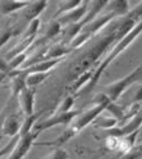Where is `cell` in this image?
Here are the masks:
<instances>
[{"label":"cell","instance_id":"obj_1","mask_svg":"<svg viewBox=\"0 0 142 159\" xmlns=\"http://www.w3.org/2000/svg\"><path fill=\"white\" fill-rule=\"evenodd\" d=\"M138 22H139V18L135 13L133 10H130L126 16L117 18L115 23L112 24V27H110V24H109L107 33L103 38H100L96 43H93L89 50H86L82 56L79 57L71 65L68 75H67V81L72 83L81 74L86 70H92V67L96 64H99L100 57L105 55L108 47L115 44L121 38L124 37L126 33H129Z\"/></svg>","mask_w":142,"mask_h":159},{"label":"cell","instance_id":"obj_2","mask_svg":"<svg viewBox=\"0 0 142 159\" xmlns=\"http://www.w3.org/2000/svg\"><path fill=\"white\" fill-rule=\"evenodd\" d=\"M141 33H142V20H139V22L133 26V29L130 31L129 33H126L124 37L121 38V39L114 44L112 49L110 50L109 52H107V56L105 57L103 60H100L99 64L97 65V67L93 70V76H92V79H91V81H90V83L88 84V89L94 88V85L98 83V81L100 80V77H101V75L103 74V72H105V70H106L107 67H108L124 50L127 49V48L131 46V43L134 42V40H136V38L139 37Z\"/></svg>","mask_w":142,"mask_h":159},{"label":"cell","instance_id":"obj_3","mask_svg":"<svg viewBox=\"0 0 142 159\" xmlns=\"http://www.w3.org/2000/svg\"><path fill=\"white\" fill-rule=\"evenodd\" d=\"M140 81H142V64L130 74H127L126 76L103 86V93L112 101L116 102L133 84H135L136 82H140Z\"/></svg>","mask_w":142,"mask_h":159},{"label":"cell","instance_id":"obj_4","mask_svg":"<svg viewBox=\"0 0 142 159\" xmlns=\"http://www.w3.org/2000/svg\"><path fill=\"white\" fill-rule=\"evenodd\" d=\"M80 114V110L73 109L68 113H63V114H53L48 118L40 120L34 125L33 131L34 132H39L40 134L44 131L56 127L58 125H70L71 123L77 117V115Z\"/></svg>","mask_w":142,"mask_h":159},{"label":"cell","instance_id":"obj_5","mask_svg":"<svg viewBox=\"0 0 142 159\" xmlns=\"http://www.w3.org/2000/svg\"><path fill=\"white\" fill-rule=\"evenodd\" d=\"M103 113V107L98 106V105H93V107H91L90 109H86L85 111L80 113L77 115V117L71 123L70 125L67 126H70L71 129H73V132L77 135L80 132H82L83 129H85L86 126L92 124L96 120L97 117L100 116Z\"/></svg>","mask_w":142,"mask_h":159},{"label":"cell","instance_id":"obj_6","mask_svg":"<svg viewBox=\"0 0 142 159\" xmlns=\"http://www.w3.org/2000/svg\"><path fill=\"white\" fill-rule=\"evenodd\" d=\"M39 135L40 133L34 131L27 133L25 135H20L18 142L11 150V152L8 155L7 159H24V157L26 156L29 151L32 149V147L35 144V140Z\"/></svg>","mask_w":142,"mask_h":159},{"label":"cell","instance_id":"obj_7","mask_svg":"<svg viewBox=\"0 0 142 159\" xmlns=\"http://www.w3.org/2000/svg\"><path fill=\"white\" fill-rule=\"evenodd\" d=\"M88 3H89V1H82V3L79 7H76L75 9L71 10V11L64 14V15H60L55 20L59 23V25L63 29L66 26H70V25H73V24L81 23L84 16H85L86 10H88Z\"/></svg>","mask_w":142,"mask_h":159},{"label":"cell","instance_id":"obj_8","mask_svg":"<svg viewBox=\"0 0 142 159\" xmlns=\"http://www.w3.org/2000/svg\"><path fill=\"white\" fill-rule=\"evenodd\" d=\"M92 102L94 103V105H98V106L103 107V111H105V110L108 111V113L112 115V117L116 118L118 122L122 120V119L124 118V116H125V111H124V109H123L122 107H119L116 102L112 101L103 92L98 93V94L92 99Z\"/></svg>","mask_w":142,"mask_h":159},{"label":"cell","instance_id":"obj_9","mask_svg":"<svg viewBox=\"0 0 142 159\" xmlns=\"http://www.w3.org/2000/svg\"><path fill=\"white\" fill-rule=\"evenodd\" d=\"M24 116L17 113H10L3 120L2 127H1V135L8 136L13 139L15 136L20 135L22 124H23Z\"/></svg>","mask_w":142,"mask_h":159},{"label":"cell","instance_id":"obj_10","mask_svg":"<svg viewBox=\"0 0 142 159\" xmlns=\"http://www.w3.org/2000/svg\"><path fill=\"white\" fill-rule=\"evenodd\" d=\"M20 108L22 110V115L24 117L33 115L34 105H35V89L34 88H25L17 97Z\"/></svg>","mask_w":142,"mask_h":159},{"label":"cell","instance_id":"obj_11","mask_svg":"<svg viewBox=\"0 0 142 159\" xmlns=\"http://www.w3.org/2000/svg\"><path fill=\"white\" fill-rule=\"evenodd\" d=\"M48 6V1H31L23 9V17L26 22L38 20L43 10Z\"/></svg>","mask_w":142,"mask_h":159},{"label":"cell","instance_id":"obj_12","mask_svg":"<svg viewBox=\"0 0 142 159\" xmlns=\"http://www.w3.org/2000/svg\"><path fill=\"white\" fill-rule=\"evenodd\" d=\"M105 10L112 13L116 18H122L126 16L130 11L129 1L126 0H116V1H108Z\"/></svg>","mask_w":142,"mask_h":159},{"label":"cell","instance_id":"obj_13","mask_svg":"<svg viewBox=\"0 0 142 159\" xmlns=\"http://www.w3.org/2000/svg\"><path fill=\"white\" fill-rule=\"evenodd\" d=\"M31 1L16 0H0V15H10L18 10H23Z\"/></svg>","mask_w":142,"mask_h":159},{"label":"cell","instance_id":"obj_14","mask_svg":"<svg viewBox=\"0 0 142 159\" xmlns=\"http://www.w3.org/2000/svg\"><path fill=\"white\" fill-rule=\"evenodd\" d=\"M92 76H93V70H86V72H84L83 74H81L77 79H75L73 81L71 86L68 88V90H70V92H71L70 94L76 96L77 92L82 89L83 86L85 85V84H89L91 79H92Z\"/></svg>","mask_w":142,"mask_h":159},{"label":"cell","instance_id":"obj_15","mask_svg":"<svg viewBox=\"0 0 142 159\" xmlns=\"http://www.w3.org/2000/svg\"><path fill=\"white\" fill-rule=\"evenodd\" d=\"M138 134H139V131L121 138V139H119L117 152H119L122 155V153H125V152H127V151H130V150H132L133 148L135 147V140H136V135H138Z\"/></svg>","mask_w":142,"mask_h":159},{"label":"cell","instance_id":"obj_16","mask_svg":"<svg viewBox=\"0 0 142 159\" xmlns=\"http://www.w3.org/2000/svg\"><path fill=\"white\" fill-rule=\"evenodd\" d=\"M82 3V0H65L58 2V8H57L56 14L53 15V18H57L60 15L68 13L71 10L75 9L76 7H79Z\"/></svg>","mask_w":142,"mask_h":159},{"label":"cell","instance_id":"obj_17","mask_svg":"<svg viewBox=\"0 0 142 159\" xmlns=\"http://www.w3.org/2000/svg\"><path fill=\"white\" fill-rule=\"evenodd\" d=\"M50 73H32L26 75V86L27 88H34L40 85L41 83H43L48 77H49Z\"/></svg>","mask_w":142,"mask_h":159},{"label":"cell","instance_id":"obj_18","mask_svg":"<svg viewBox=\"0 0 142 159\" xmlns=\"http://www.w3.org/2000/svg\"><path fill=\"white\" fill-rule=\"evenodd\" d=\"M75 103V96L73 94H68L64 98L60 103L58 105V107L56 108L53 114H63V113H68L71 110H73V106Z\"/></svg>","mask_w":142,"mask_h":159},{"label":"cell","instance_id":"obj_19","mask_svg":"<svg viewBox=\"0 0 142 159\" xmlns=\"http://www.w3.org/2000/svg\"><path fill=\"white\" fill-rule=\"evenodd\" d=\"M117 123H118V120H117L116 118H114V117H112V116L110 117L98 116L92 124L96 126L97 129H103L105 131H106V129H112V127H115V126L117 125Z\"/></svg>","mask_w":142,"mask_h":159},{"label":"cell","instance_id":"obj_20","mask_svg":"<svg viewBox=\"0 0 142 159\" xmlns=\"http://www.w3.org/2000/svg\"><path fill=\"white\" fill-rule=\"evenodd\" d=\"M39 29H40V20L39 18L30 22L26 27V30L24 31L22 39H31V38H35Z\"/></svg>","mask_w":142,"mask_h":159},{"label":"cell","instance_id":"obj_21","mask_svg":"<svg viewBox=\"0 0 142 159\" xmlns=\"http://www.w3.org/2000/svg\"><path fill=\"white\" fill-rule=\"evenodd\" d=\"M63 27L60 26L59 23L56 20H53L51 23L49 24V26L47 29L46 32V39H53V37H57L59 33H62Z\"/></svg>","mask_w":142,"mask_h":159},{"label":"cell","instance_id":"obj_22","mask_svg":"<svg viewBox=\"0 0 142 159\" xmlns=\"http://www.w3.org/2000/svg\"><path fill=\"white\" fill-rule=\"evenodd\" d=\"M18 139H20V135L15 136V138H13V139H10L9 142L7 143L3 148H1V149H0V159L2 158L3 156H6V155L8 156V155L11 152V150L15 148V146H16L17 142H18Z\"/></svg>","mask_w":142,"mask_h":159},{"label":"cell","instance_id":"obj_23","mask_svg":"<svg viewBox=\"0 0 142 159\" xmlns=\"http://www.w3.org/2000/svg\"><path fill=\"white\" fill-rule=\"evenodd\" d=\"M14 34H15L14 27H8L6 30H3L2 32H0V49L9 41L10 38L13 37Z\"/></svg>","mask_w":142,"mask_h":159},{"label":"cell","instance_id":"obj_24","mask_svg":"<svg viewBox=\"0 0 142 159\" xmlns=\"http://www.w3.org/2000/svg\"><path fill=\"white\" fill-rule=\"evenodd\" d=\"M14 100H16V99H14V98L10 97L9 100L7 101L6 106L3 107L2 109H1V111H0V132H1V127H2L3 120L8 116V114H10V108H11V105H13Z\"/></svg>","mask_w":142,"mask_h":159},{"label":"cell","instance_id":"obj_25","mask_svg":"<svg viewBox=\"0 0 142 159\" xmlns=\"http://www.w3.org/2000/svg\"><path fill=\"white\" fill-rule=\"evenodd\" d=\"M46 159H68V153L63 148H56Z\"/></svg>","mask_w":142,"mask_h":159},{"label":"cell","instance_id":"obj_26","mask_svg":"<svg viewBox=\"0 0 142 159\" xmlns=\"http://www.w3.org/2000/svg\"><path fill=\"white\" fill-rule=\"evenodd\" d=\"M117 159H142V153L138 151L135 148H133L132 150H130L127 152L122 153Z\"/></svg>","mask_w":142,"mask_h":159},{"label":"cell","instance_id":"obj_27","mask_svg":"<svg viewBox=\"0 0 142 159\" xmlns=\"http://www.w3.org/2000/svg\"><path fill=\"white\" fill-rule=\"evenodd\" d=\"M119 139L114 138V136H108L106 140V148L110 151H117L118 150Z\"/></svg>","mask_w":142,"mask_h":159},{"label":"cell","instance_id":"obj_28","mask_svg":"<svg viewBox=\"0 0 142 159\" xmlns=\"http://www.w3.org/2000/svg\"><path fill=\"white\" fill-rule=\"evenodd\" d=\"M0 72H1V73H5V74H8V75L13 72L9 66L8 60L2 56H0Z\"/></svg>","mask_w":142,"mask_h":159},{"label":"cell","instance_id":"obj_29","mask_svg":"<svg viewBox=\"0 0 142 159\" xmlns=\"http://www.w3.org/2000/svg\"><path fill=\"white\" fill-rule=\"evenodd\" d=\"M88 155H85V159H100L101 158V152H92L91 150H88Z\"/></svg>","mask_w":142,"mask_h":159},{"label":"cell","instance_id":"obj_30","mask_svg":"<svg viewBox=\"0 0 142 159\" xmlns=\"http://www.w3.org/2000/svg\"><path fill=\"white\" fill-rule=\"evenodd\" d=\"M133 101H134L135 103L141 102V101H142V85L140 86V89L136 91L135 96H134V98H133ZM134 102H133V103H134Z\"/></svg>","mask_w":142,"mask_h":159},{"label":"cell","instance_id":"obj_31","mask_svg":"<svg viewBox=\"0 0 142 159\" xmlns=\"http://www.w3.org/2000/svg\"><path fill=\"white\" fill-rule=\"evenodd\" d=\"M7 79H8V74H5V73H1V72H0V84H1L2 82H5Z\"/></svg>","mask_w":142,"mask_h":159},{"label":"cell","instance_id":"obj_32","mask_svg":"<svg viewBox=\"0 0 142 159\" xmlns=\"http://www.w3.org/2000/svg\"><path fill=\"white\" fill-rule=\"evenodd\" d=\"M134 148H135L138 151H140V152L142 153V143H141V144H138V146H135Z\"/></svg>","mask_w":142,"mask_h":159},{"label":"cell","instance_id":"obj_33","mask_svg":"<svg viewBox=\"0 0 142 159\" xmlns=\"http://www.w3.org/2000/svg\"><path fill=\"white\" fill-rule=\"evenodd\" d=\"M1 139H2V135H1V134H0V141H1Z\"/></svg>","mask_w":142,"mask_h":159}]
</instances>
